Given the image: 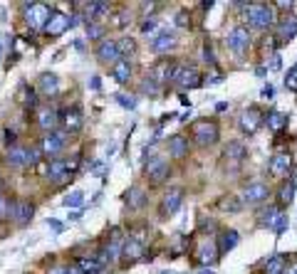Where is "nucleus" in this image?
<instances>
[{
    "mask_svg": "<svg viewBox=\"0 0 297 274\" xmlns=\"http://www.w3.org/2000/svg\"><path fill=\"white\" fill-rule=\"evenodd\" d=\"M245 18H248V28H253V30H270L277 23L275 5H267V3H248Z\"/></svg>",
    "mask_w": 297,
    "mask_h": 274,
    "instance_id": "1",
    "label": "nucleus"
},
{
    "mask_svg": "<svg viewBox=\"0 0 297 274\" xmlns=\"http://www.w3.org/2000/svg\"><path fill=\"white\" fill-rule=\"evenodd\" d=\"M191 139L201 149L213 146L218 141V123L213 121V119H198V121L191 126Z\"/></svg>",
    "mask_w": 297,
    "mask_h": 274,
    "instance_id": "2",
    "label": "nucleus"
},
{
    "mask_svg": "<svg viewBox=\"0 0 297 274\" xmlns=\"http://www.w3.org/2000/svg\"><path fill=\"white\" fill-rule=\"evenodd\" d=\"M171 82L178 84L181 89H198V87H203V74L193 64H176V72H174Z\"/></svg>",
    "mask_w": 297,
    "mask_h": 274,
    "instance_id": "3",
    "label": "nucleus"
},
{
    "mask_svg": "<svg viewBox=\"0 0 297 274\" xmlns=\"http://www.w3.org/2000/svg\"><path fill=\"white\" fill-rule=\"evenodd\" d=\"M126 240H129V237H124V232H121V230H112L109 242L99 249L97 259H99L104 267H107V264H112V262H117L119 257H121V249H124V242H126Z\"/></svg>",
    "mask_w": 297,
    "mask_h": 274,
    "instance_id": "4",
    "label": "nucleus"
},
{
    "mask_svg": "<svg viewBox=\"0 0 297 274\" xmlns=\"http://www.w3.org/2000/svg\"><path fill=\"white\" fill-rule=\"evenodd\" d=\"M50 15H52V10L45 3H30V5H25V23L30 25V30H45Z\"/></svg>",
    "mask_w": 297,
    "mask_h": 274,
    "instance_id": "5",
    "label": "nucleus"
},
{
    "mask_svg": "<svg viewBox=\"0 0 297 274\" xmlns=\"http://www.w3.org/2000/svg\"><path fill=\"white\" fill-rule=\"evenodd\" d=\"M144 176H146V181L151 185H161V183L171 176V166H169L166 158H159V156L156 158H148L146 166H144Z\"/></svg>",
    "mask_w": 297,
    "mask_h": 274,
    "instance_id": "6",
    "label": "nucleus"
},
{
    "mask_svg": "<svg viewBox=\"0 0 297 274\" xmlns=\"http://www.w3.org/2000/svg\"><path fill=\"white\" fill-rule=\"evenodd\" d=\"M226 45H228V50L238 55V57H243L245 52H248V47H250V30H248V25H238L233 30L228 32V37H226Z\"/></svg>",
    "mask_w": 297,
    "mask_h": 274,
    "instance_id": "7",
    "label": "nucleus"
},
{
    "mask_svg": "<svg viewBox=\"0 0 297 274\" xmlns=\"http://www.w3.org/2000/svg\"><path fill=\"white\" fill-rule=\"evenodd\" d=\"M267 193H270V190H267L265 183L253 181V183H248V185L240 190V195H238V198H240V203H243V205H258V203H263V200L267 198Z\"/></svg>",
    "mask_w": 297,
    "mask_h": 274,
    "instance_id": "8",
    "label": "nucleus"
},
{
    "mask_svg": "<svg viewBox=\"0 0 297 274\" xmlns=\"http://www.w3.org/2000/svg\"><path fill=\"white\" fill-rule=\"evenodd\" d=\"M265 123V114L258 109V106H250V109H245L243 114H240V128H243V133H258L260 131V126Z\"/></svg>",
    "mask_w": 297,
    "mask_h": 274,
    "instance_id": "9",
    "label": "nucleus"
},
{
    "mask_svg": "<svg viewBox=\"0 0 297 274\" xmlns=\"http://www.w3.org/2000/svg\"><path fill=\"white\" fill-rule=\"evenodd\" d=\"M59 123H62V131L64 133H77L82 131V123H85V114L80 106H72V109H64L59 114Z\"/></svg>",
    "mask_w": 297,
    "mask_h": 274,
    "instance_id": "10",
    "label": "nucleus"
},
{
    "mask_svg": "<svg viewBox=\"0 0 297 274\" xmlns=\"http://www.w3.org/2000/svg\"><path fill=\"white\" fill-rule=\"evenodd\" d=\"M62 146H64V131H52V133H45V136H42V141H40V153L55 161V156L62 151Z\"/></svg>",
    "mask_w": 297,
    "mask_h": 274,
    "instance_id": "11",
    "label": "nucleus"
},
{
    "mask_svg": "<svg viewBox=\"0 0 297 274\" xmlns=\"http://www.w3.org/2000/svg\"><path fill=\"white\" fill-rule=\"evenodd\" d=\"M290 171H292V156L287 151H280L270 158V176L272 178H287Z\"/></svg>",
    "mask_w": 297,
    "mask_h": 274,
    "instance_id": "12",
    "label": "nucleus"
},
{
    "mask_svg": "<svg viewBox=\"0 0 297 274\" xmlns=\"http://www.w3.org/2000/svg\"><path fill=\"white\" fill-rule=\"evenodd\" d=\"M97 60L102 62V64H112V67H114V64L121 60L117 40H109V37H104V40L97 45Z\"/></svg>",
    "mask_w": 297,
    "mask_h": 274,
    "instance_id": "13",
    "label": "nucleus"
},
{
    "mask_svg": "<svg viewBox=\"0 0 297 274\" xmlns=\"http://www.w3.org/2000/svg\"><path fill=\"white\" fill-rule=\"evenodd\" d=\"M181 203H183V190H181V188H171V190L161 198V205H159L161 217H171V215H176V210L181 208Z\"/></svg>",
    "mask_w": 297,
    "mask_h": 274,
    "instance_id": "14",
    "label": "nucleus"
},
{
    "mask_svg": "<svg viewBox=\"0 0 297 274\" xmlns=\"http://www.w3.org/2000/svg\"><path fill=\"white\" fill-rule=\"evenodd\" d=\"M174 72H176V62L161 60L159 64H154V67H151L148 79H151V82H156V84L161 87V84H166V82H171V79H174Z\"/></svg>",
    "mask_w": 297,
    "mask_h": 274,
    "instance_id": "15",
    "label": "nucleus"
},
{
    "mask_svg": "<svg viewBox=\"0 0 297 274\" xmlns=\"http://www.w3.org/2000/svg\"><path fill=\"white\" fill-rule=\"evenodd\" d=\"M69 30V15L67 13H59V10H52L47 25H45V35L47 37H59Z\"/></svg>",
    "mask_w": 297,
    "mask_h": 274,
    "instance_id": "16",
    "label": "nucleus"
},
{
    "mask_svg": "<svg viewBox=\"0 0 297 274\" xmlns=\"http://www.w3.org/2000/svg\"><path fill=\"white\" fill-rule=\"evenodd\" d=\"M141 259H146L144 244L129 237V240L124 242V249H121V264L126 267V264H134V262H141Z\"/></svg>",
    "mask_w": 297,
    "mask_h": 274,
    "instance_id": "17",
    "label": "nucleus"
},
{
    "mask_svg": "<svg viewBox=\"0 0 297 274\" xmlns=\"http://www.w3.org/2000/svg\"><path fill=\"white\" fill-rule=\"evenodd\" d=\"M245 156H248V149H245L243 141H228V146L223 149V161H228L236 168L245 161Z\"/></svg>",
    "mask_w": 297,
    "mask_h": 274,
    "instance_id": "18",
    "label": "nucleus"
},
{
    "mask_svg": "<svg viewBox=\"0 0 297 274\" xmlns=\"http://www.w3.org/2000/svg\"><path fill=\"white\" fill-rule=\"evenodd\" d=\"M59 91V77L55 72H42L37 79V94L42 96H55Z\"/></svg>",
    "mask_w": 297,
    "mask_h": 274,
    "instance_id": "19",
    "label": "nucleus"
},
{
    "mask_svg": "<svg viewBox=\"0 0 297 274\" xmlns=\"http://www.w3.org/2000/svg\"><path fill=\"white\" fill-rule=\"evenodd\" d=\"M174 45H176V35L169 32V30H161V32H156V35L151 37V47H154V52H159V55L169 52Z\"/></svg>",
    "mask_w": 297,
    "mask_h": 274,
    "instance_id": "20",
    "label": "nucleus"
},
{
    "mask_svg": "<svg viewBox=\"0 0 297 274\" xmlns=\"http://www.w3.org/2000/svg\"><path fill=\"white\" fill-rule=\"evenodd\" d=\"M37 123H40V128H42L45 133H52V131H55V126L59 123L57 109H52V106L40 109V114H37Z\"/></svg>",
    "mask_w": 297,
    "mask_h": 274,
    "instance_id": "21",
    "label": "nucleus"
},
{
    "mask_svg": "<svg viewBox=\"0 0 297 274\" xmlns=\"http://www.w3.org/2000/svg\"><path fill=\"white\" fill-rule=\"evenodd\" d=\"M32 215H35V205H32L30 200H18V203H15V213H13L15 225L25 227L30 220H32Z\"/></svg>",
    "mask_w": 297,
    "mask_h": 274,
    "instance_id": "22",
    "label": "nucleus"
},
{
    "mask_svg": "<svg viewBox=\"0 0 297 274\" xmlns=\"http://www.w3.org/2000/svg\"><path fill=\"white\" fill-rule=\"evenodd\" d=\"M109 13H112L109 3H99V0L87 3V5H85V23H97L99 18H104V15H109Z\"/></svg>",
    "mask_w": 297,
    "mask_h": 274,
    "instance_id": "23",
    "label": "nucleus"
},
{
    "mask_svg": "<svg viewBox=\"0 0 297 274\" xmlns=\"http://www.w3.org/2000/svg\"><path fill=\"white\" fill-rule=\"evenodd\" d=\"M45 176L50 178V183H62L64 178H69V168H67V163H64V161L55 158V161H50V163H47Z\"/></svg>",
    "mask_w": 297,
    "mask_h": 274,
    "instance_id": "24",
    "label": "nucleus"
},
{
    "mask_svg": "<svg viewBox=\"0 0 297 274\" xmlns=\"http://www.w3.org/2000/svg\"><path fill=\"white\" fill-rule=\"evenodd\" d=\"M28 151H30V149L20 146V144L10 146V149L5 151V161H8V166H15V168H25V163H28Z\"/></svg>",
    "mask_w": 297,
    "mask_h": 274,
    "instance_id": "25",
    "label": "nucleus"
},
{
    "mask_svg": "<svg viewBox=\"0 0 297 274\" xmlns=\"http://www.w3.org/2000/svg\"><path fill=\"white\" fill-rule=\"evenodd\" d=\"M263 272L265 274H285L287 272V257H285V254H272V257H267L265 264H263Z\"/></svg>",
    "mask_w": 297,
    "mask_h": 274,
    "instance_id": "26",
    "label": "nucleus"
},
{
    "mask_svg": "<svg viewBox=\"0 0 297 274\" xmlns=\"http://www.w3.org/2000/svg\"><path fill=\"white\" fill-rule=\"evenodd\" d=\"M169 153H171L174 158H186V156H188V139L181 136V133H174V136L169 139Z\"/></svg>",
    "mask_w": 297,
    "mask_h": 274,
    "instance_id": "27",
    "label": "nucleus"
},
{
    "mask_svg": "<svg viewBox=\"0 0 297 274\" xmlns=\"http://www.w3.org/2000/svg\"><path fill=\"white\" fill-rule=\"evenodd\" d=\"M112 77L117 84H126L131 79V62L129 60H119L114 67H112Z\"/></svg>",
    "mask_w": 297,
    "mask_h": 274,
    "instance_id": "28",
    "label": "nucleus"
},
{
    "mask_svg": "<svg viewBox=\"0 0 297 274\" xmlns=\"http://www.w3.org/2000/svg\"><path fill=\"white\" fill-rule=\"evenodd\" d=\"M265 123L272 133H280L282 128H287V114H282V111H270L265 116Z\"/></svg>",
    "mask_w": 297,
    "mask_h": 274,
    "instance_id": "29",
    "label": "nucleus"
},
{
    "mask_svg": "<svg viewBox=\"0 0 297 274\" xmlns=\"http://www.w3.org/2000/svg\"><path fill=\"white\" fill-rule=\"evenodd\" d=\"M277 217H280V210H277L275 205L260 208V210H258V225H260V227H272V225L277 222Z\"/></svg>",
    "mask_w": 297,
    "mask_h": 274,
    "instance_id": "30",
    "label": "nucleus"
},
{
    "mask_svg": "<svg viewBox=\"0 0 297 274\" xmlns=\"http://www.w3.org/2000/svg\"><path fill=\"white\" fill-rule=\"evenodd\" d=\"M218 257H220V252H218V247L213 242H203L198 247V259H201L203 264H213Z\"/></svg>",
    "mask_w": 297,
    "mask_h": 274,
    "instance_id": "31",
    "label": "nucleus"
},
{
    "mask_svg": "<svg viewBox=\"0 0 297 274\" xmlns=\"http://www.w3.org/2000/svg\"><path fill=\"white\" fill-rule=\"evenodd\" d=\"M238 240H240V235H238L236 230H226L220 235V240H218V252H231L238 244Z\"/></svg>",
    "mask_w": 297,
    "mask_h": 274,
    "instance_id": "32",
    "label": "nucleus"
},
{
    "mask_svg": "<svg viewBox=\"0 0 297 274\" xmlns=\"http://www.w3.org/2000/svg\"><path fill=\"white\" fill-rule=\"evenodd\" d=\"M126 203H129V208H134V210H139L144 203H146V193L139 188V185H134L129 193H126Z\"/></svg>",
    "mask_w": 297,
    "mask_h": 274,
    "instance_id": "33",
    "label": "nucleus"
},
{
    "mask_svg": "<svg viewBox=\"0 0 297 274\" xmlns=\"http://www.w3.org/2000/svg\"><path fill=\"white\" fill-rule=\"evenodd\" d=\"M295 200V188L290 185V183L285 181L280 188H277V205H282V208H287L290 203Z\"/></svg>",
    "mask_w": 297,
    "mask_h": 274,
    "instance_id": "34",
    "label": "nucleus"
},
{
    "mask_svg": "<svg viewBox=\"0 0 297 274\" xmlns=\"http://www.w3.org/2000/svg\"><path fill=\"white\" fill-rule=\"evenodd\" d=\"M218 208L236 215V213H240V210H243V203H240V198H238V195H223V198L218 200Z\"/></svg>",
    "mask_w": 297,
    "mask_h": 274,
    "instance_id": "35",
    "label": "nucleus"
},
{
    "mask_svg": "<svg viewBox=\"0 0 297 274\" xmlns=\"http://www.w3.org/2000/svg\"><path fill=\"white\" fill-rule=\"evenodd\" d=\"M117 45H119V55H121V60H129V57L136 55V42H134L131 37H121V40H117Z\"/></svg>",
    "mask_w": 297,
    "mask_h": 274,
    "instance_id": "36",
    "label": "nucleus"
},
{
    "mask_svg": "<svg viewBox=\"0 0 297 274\" xmlns=\"http://www.w3.org/2000/svg\"><path fill=\"white\" fill-rule=\"evenodd\" d=\"M13 213H15V200L0 193V220H13Z\"/></svg>",
    "mask_w": 297,
    "mask_h": 274,
    "instance_id": "37",
    "label": "nucleus"
},
{
    "mask_svg": "<svg viewBox=\"0 0 297 274\" xmlns=\"http://www.w3.org/2000/svg\"><path fill=\"white\" fill-rule=\"evenodd\" d=\"M280 35H282V40H292L297 35V18L295 15H287V20L282 23V30H280Z\"/></svg>",
    "mask_w": 297,
    "mask_h": 274,
    "instance_id": "38",
    "label": "nucleus"
},
{
    "mask_svg": "<svg viewBox=\"0 0 297 274\" xmlns=\"http://www.w3.org/2000/svg\"><path fill=\"white\" fill-rule=\"evenodd\" d=\"M85 30H87V37L89 40H104L102 35H104V25L102 23H85Z\"/></svg>",
    "mask_w": 297,
    "mask_h": 274,
    "instance_id": "39",
    "label": "nucleus"
},
{
    "mask_svg": "<svg viewBox=\"0 0 297 274\" xmlns=\"http://www.w3.org/2000/svg\"><path fill=\"white\" fill-rule=\"evenodd\" d=\"M18 99H20V101H23L28 109H32V106L37 104V94H35V89H28L25 84L20 87V96H18Z\"/></svg>",
    "mask_w": 297,
    "mask_h": 274,
    "instance_id": "40",
    "label": "nucleus"
},
{
    "mask_svg": "<svg viewBox=\"0 0 297 274\" xmlns=\"http://www.w3.org/2000/svg\"><path fill=\"white\" fill-rule=\"evenodd\" d=\"M82 200H85V193L82 190H75V193H69V195L62 198V205L64 208H77V205H82Z\"/></svg>",
    "mask_w": 297,
    "mask_h": 274,
    "instance_id": "41",
    "label": "nucleus"
},
{
    "mask_svg": "<svg viewBox=\"0 0 297 274\" xmlns=\"http://www.w3.org/2000/svg\"><path fill=\"white\" fill-rule=\"evenodd\" d=\"M129 20H131V15L129 13H114V18H112V28H117V30H124L126 25H129Z\"/></svg>",
    "mask_w": 297,
    "mask_h": 274,
    "instance_id": "42",
    "label": "nucleus"
},
{
    "mask_svg": "<svg viewBox=\"0 0 297 274\" xmlns=\"http://www.w3.org/2000/svg\"><path fill=\"white\" fill-rule=\"evenodd\" d=\"M287 225H290V220H287V215L280 213V217H277V222L272 225L275 227V235L280 237V235H285V230H287Z\"/></svg>",
    "mask_w": 297,
    "mask_h": 274,
    "instance_id": "43",
    "label": "nucleus"
},
{
    "mask_svg": "<svg viewBox=\"0 0 297 274\" xmlns=\"http://www.w3.org/2000/svg\"><path fill=\"white\" fill-rule=\"evenodd\" d=\"M285 87L290 91H297V64L285 74Z\"/></svg>",
    "mask_w": 297,
    "mask_h": 274,
    "instance_id": "44",
    "label": "nucleus"
},
{
    "mask_svg": "<svg viewBox=\"0 0 297 274\" xmlns=\"http://www.w3.org/2000/svg\"><path fill=\"white\" fill-rule=\"evenodd\" d=\"M159 89H161V87H159L156 82H151L148 77L141 82V91H148V96H156V94H159Z\"/></svg>",
    "mask_w": 297,
    "mask_h": 274,
    "instance_id": "45",
    "label": "nucleus"
},
{
    "mask_svg": "<svg viewBox=\"0 0 297 274\" xmlns=\"http://www.w3.org/2000/svg\"><path fill=\"white\" fill-rule=\"evenodd\" d=\"M176 25L178 28H191V15H188L186 10L176 13Z\"/></svg>",
    "mask_w": 297,
    "mask_h": 274,
    "instance_id": "46",
    "label": "nucleus"
},
{
    "mask_svg": "<svg viewBox=\"0 0 297 274\" xmlns=\"http://www.w3.org/2000/svg\"><path fill=\"white\" fill-rule=\"evenodd\" d=\"M154 28H156V18H148V20H144V23H141V32H144V35H146V32H151Z\"/></svg>",
    "mask_w": 297,
    "mask_h": 274,
    "instance_id": "47",
    "label": "nucleus"
},
{
    "mask_svg": "<svg viewBox=\"0 0 297 274\" xmlns=\"http://www.w3.org/2000/svg\"><path fill=\"white\" fill-rule=\"evenodd\" d=\"M117 99H119V104H121V106H126V109H134V106H136V101H134L131 96L126 99V96H121V94H119Z\"/></svg>",
    "mask_w": 297,
    "mask_h": 274,
    "instance_id": "48",
    "label": "nucleus"
},
{
    "mask_svg": "<svg viewBox=\"0 0 297 274\" xmlns=\"http://www.w3.org/2000/svg\"><path fill=\"white\" fill-rule=\"evenodd\" d=\"M47 225H50V227H52V230H55V232H62V230H64V225H62V222H59V220H50V217H47Z\"/></svg>",
    "mask_w": 297,
    "mask_h": 274,
    "instance_id": "49",
    "label": "nucleus"
},
{
    "mask_svg": "<svg viewBox=\"0 0 297 274\" xmlns=\"http://www.w3.org/2000/svg\"><path fill=\"white\" fill-rule=\"evenodd\" d=\"M287 178H290L287 183H290V185L297 190V166H292V171H290V176H287Z\"/></svg>",
    "mask_w": 297,
    "mask_h": 274,
    "instance_id": "50",
    "label": "nucleus"
},
{
    "mask_svg": "<svg viewBox=\"0 0 297 274\" xmlns=\"http://www.w3.org/2000/svg\"><path fill=\"white\" fill-rule=\"evenodd\" d=\"M260 94H263L265 99H272V96H275V89H272V84H265V87H263V91H260Z\"/></svg>",
    "mask_w": 297,
    "mask_h": 274,
    "instance_id": "51",
    "label": "nucleus"
},
{
    "mask_svg": "<svg viewBox=\"0 0 297 274\" xmlns=\"http://www.w3.org/2000/svg\"><path fill=\"white\" fill-rule=\"evenodd\" d=\"M64 274H82V272H80L77 264H69V267H64Z\"/></svg>",
    "mask_w": 297,
    "mask_h": 274,
    "instance_id": "52",
    "label": "nucleus"
},
{
    "mask_svg": "<svg viewBox=\"0 0 297 274\" xmlns=\"http://www.w3.org/2000/svg\"><path fill=\"white\" fill-rule=\"evenodd\" d=\"M228 109V104L226 101H220V104H215V111H226Z\"/></svg>",
    "mask_w": 297,
    "mask_h": 274,
    "instance_id": "53",
    "label": "nucleus"
},
{
    "mask_svg": "<svg viewBox=\"0 0 297 274\" xmlns=\"http://www.w3.org/2000/svg\"><path fill=\"white\" fill-rule=\"evenodd\" d=\"M47 274H64V267H55V269H50Z\"/></svg>",
    "mask_w": 297,
    "mask_h": 274,
    "instance_id": "54",
    "label": "nucleus"
},
{
    "mask_svg": "<svg viewBox=\"0 0 297 274\" xmlns=\"http://www.w3.org/2000/svg\"><path fill=\"white\" fill-rule=\"evenodd\" d=\"M0 149H8V144H5V133L0 131Z\"/></svg>",
    "mask_w": 297,
    "mask_h": 274,
    "instance_id": "55",
    "label": "nucleus"
},
{
    "mask_svg": "<svg viewBox=\"0 0 297 274\" xmlns=\"http://www.w3.org/2000/svg\"><path fill=\"white\" fill-rule=\"evenodd\" d=\"M198 274H213V272H210V267H203V269H201Z\"/></svg>",
    "mask_w": 297,
    "mask_h": 274,
    "instance_id": "56",
    "label": "nucleus"
},
{
    "mask_svg": "<svg viewBox=\"0 0 297 274\" xmlns=\"http://www.w3.org/2000/svg\"><path fill=\"white\" fill-rule=\"evenodd\" d=\"M166 274H171V272H166Z\"/></svg>",
    "mask_w": 297,
    "mask_h": 274,
    "instance_id": "57",
    "label": "nucleus"
}]
</instances>
